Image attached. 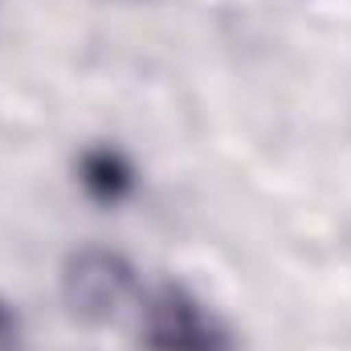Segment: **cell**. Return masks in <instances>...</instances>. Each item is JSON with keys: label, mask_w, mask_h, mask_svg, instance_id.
Wrapping results in <instances>:
<instances>
[{"label": "cell", "mask_w": 351, "mask_h": 351, "mask_svg": "<svg viewBox=\"0 0 351 351\" xmlns=\"http://www.w3.org/2000/svg\"><path fill=\"white\" fill-rule=\"evenodd\" d=\"M139 335L147 351H233L229 327L176 282L139 298Z\"/></svg>", "instance_id": "cell-1"}, {"label": "cell", "mask_w": 351, "mask_h": 351, "mask_svg": "<svg viewBox=\"0 0 351 351\" xmlns=\"http://www.w3.org/2000/svg\"><path fill=\"white\" fill-rule=\"evenodd\" d=\"M62 290L74 315L102 323V319H114L131 298H139V274L123 254L82 250L66 262Z\"/></svg>", "instance_id": "cell-2"}, {"label": "cell", "mask_w": 351, "mask_h": 351, "mask_svg": "<svg viewBox=\"0 0 351 351\" xmlns=\"http://www.w3.org/2000/svg\"><path fill=\"white\" fill-rule=\"evenodd\" d=\"M123 180H127V172L119 168L114 156L102 152V156H90L86 160V184H102L110 196H119V184H123Z\"/></svg>", "instance_id": "cell-3"}, {"label": "cell", "mask_w": 351, "mask_h": 351, "mask_svg": "<svg viewBox=\"0 0 351 351\" xmlns=\"http://www.w3.org/2000/svg\"><path fill=\"white\" fill-rule=\"evenodd\" d=\"M0 351H25V327L21 315L0 298Z\"/></svg>", "instance_id": "cell-4"}]
</instances>
